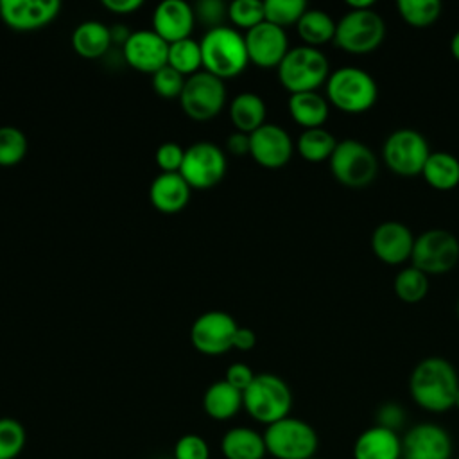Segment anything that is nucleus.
<instances>
[{"mask_svg":"<svg viewBox=\"0 0 459 459\" xmlns=\"http://www.w3.org/2000/svg\"><path fill=\"white\" fill-rule=\"evenodd\" d=\"M265 102L253 91H242L230 102V120L237 131L251 134L265 124Z\"/></svg>","mask_w":459,"mask_h":459,"instance_id":"a878e982","label":"nucleus"},{"mask_svg":"<svg viewBox=\"0 0 459 459\" xmlns=\"http://www.w3.org/2000/svg\"><path fill=\"white\" fill-rule=\"evenodd\" d=\"M172 459H210V446L199 434H183L174 443Z\"/></svg>","mask_w":459,"mask_h":459,"instance_id":"58836bf2","label":"nucleus"},{"mask_svg":"<svg viewBox=\"0 0 459 459\" xmlns=\"http://www.w3.org/2000/svg\"><path fill=\"white\" fill-rule=\"evenodd\" d=\"M226 154L213 142H195L185 149L179 174L195 190L215 186L226 174Z\"/></svg>","mask_w":459,"mask_h":459,"instance_id":"f8f14e48","label":"nucleus"},{"mask_svg":"<svg viewBox=\"0 0 459 459\" xmlns=\"http://www.w3.org/2000/svg\"><path fill=\"white\" fill-rule=\"evenodd\" d=\"M328 161L333 178L348 188H366L378 172V160L373 151L355 138L337 142Z\"/></svg>","mask_w":459,"mask_h":459,"instance_id":"0eeeda50","label":"nucleus"},{"mask_svg":"<svg viewBox=\"0 0 459 459\" xmlns=\"http://www.w3.org/2000/svg\"><path fill=\"white\" fill-rule=\"evenodd\" d=\"M195 22L203 23L208 29H215L224 25V18H228V5L221 0H199L194 5Z\"/></svg>","mask_w":459,"mask_h":459,"instance_id":"ea45409f","label":"nucleus"},{"mask_svg":"<svg viewBox=\"0 0 459 459\" xmlns=\"http://www.w3.org/2000/svg\"><path fill=\"white\" fill-rule=\"evenodd\" d=\"M337 147L335 136L326 131L325 127H314V129H305L296 142V149L301 154L303 160L310 163H321L330 160L332 152Z\"/></svg>","mask_w":459,"mask_h":459,"instance_id":"c756f323","label":"nucleus"},{"mask_svg":"<svg viewBox=\"0 0 459 459\" xmlns=\"http://www.w3.org/2000/svg\"><path fill=\"white\" fill-rule=\"evenodd\" d=\"M296 29L299 38L305 41V45L319 48L321 45L333 39L337 23L326 11L307 9L299 18V22L296 23Z\"/></svg>","mask_w":459,"mask_h":459,"instance_id":"c85d7f7f","label":"nucleus"},{"mask_svg":"<svg viewBox=\"0 0 459 459\" xmlns=\"http://www.w3.org/2000/svg\"><path fill=\"white\" fill-rule=\"evenodd\" d=\"M262 434L265 450L274 459H310L316 457L319 446L316 429L294 416L267 425Z\"/></svg>","mask_w":459,"mask_h":459,"instance_id":"423d86ee","label":"nucleus"},{"mask_svg":"<svg viewBox=\"0 0 459 459\" xmlns=\"http://www.w3.org/2000/svg\"><path fill=\"white\" fill-rule=\"evenodd\" d=\"M351 455L353 459H402V437L396 430L375 423L357 436Z\"/></svg>","mask_w":459,"mask_h":459,"instance_id":"412c9836","label":"nucleus"},{"mask_svg":"<svg viewBox=\"0 0 459 459\" xmlns=\"http://www.w3.org/2000/svg\"><path fill=\"white\" fill-rule=\"evenodd\" d=\"M457 317H459V299H457Z\"/></svg>","mask_w":459,"mask_h":459,"instance_id":"603ef678","label":"nucleus"},{"mask_svg":"<svg viewBox=\"0 0 459 459\" xmlns=\"http://www.w3.org/2000/svg\"><path fill=\"white\" fill-rule=\"evenodd\" d=\"M244 39L249 61L262 68H278L285 54L289 52V38L285 29L265 20L246 30Z\"/></svg>","mask_w":459,"mask_h":459,"instance_id":"2eb2a0df","label":"nucleus"},{"mask_svg":"<svg viewBox=\"0 0 459 459\" xmlns=\"http://www.w3.org/2000/svg\"><path fill=\"white\" fill-rule=\"evenodd\" d=\"M253 378H255V371L244 362H233L226 369V377H224V380L230 385H233L235 389H238L240 393H244L247 389V385L253 382Z\"/></svg>","mask_w":459,"mask_h":459,"instance_id":"79ce46f5","label":"nucleus"},{"mask_svg":"<svg viewBox=\"0 0 459 459\" xmlns=\"http://www.w3.org/2000/svg\"><path fill=\"white\" fill-rule=\"evenodd\" d=\"M375 79L359 66H341L326 79V100L344 113H364L377 102Z\"/></svg>","mask_w":459,"mask_h":459,"instance_id":"39448f33","label":"nucleus"},{"mask_svg":"<svg viewBox=\"0 0 459 459\" xmlns=\"http://www.w3.org/2000/svg\"><path fill=\"white\" fill-rule=\"evenodd\" d=\"M109 32H111V43H117V45H122V47L131 36V32L127 30L126 25H113V27H109Z\"/></svg>","mask_w":459,"mask_h":459,"instance_id":"de8ad7c7","label":"nucleus"},{"mask_svg":"<svg viewBox=\"0 0 459 459\" xmlns=\"http://www.w3.org/2000/svg\"><path fill=\"white\" fill-rule=\"evenodd\" d=\"M454 407L459 409V391H457V394H455V403H454Z\"/></svg>","mask_w":459,"mask_h":459,"instance_id":"3c124183","label":"nucleus"},{"mask_svg":"<svg viewBox=\"0 0 459 459\" xmlns=\"http://www.w3.org/2000/svg\"><path fill=\"white\" fill-rule=\"evenodd\" d=\"M226 459H264L267 455L264 434L251 427H231L221 439Z\"/></svg>","mask_w":459,"mask_h":459,"instance_id":"5701e85b","label":"nucleus"},{"mask_svg":"<svg viewBox=\"0 0 459 459\" xmlns=\"http://www.w3.org/2000/svg\"><path fill=\"white\" fill-rule=\"evenodd\" d=\"M294 143L289 133L278 124H264L249 134V154L265 169H280L289 163Z\"/></svg>","mask_w":459,"mask_h":459,"instance_id":"dca6fc26","label":"nucleus"},{"mask_svg":"<svg viewBox=\"0 0 459 459\" xmlns=\"http://www.w3.org/2000/svg\"><path fill=\"white\" fill-rule=\"evenodd\" d=\"M179 104L185 115L192 120L204 122L217 117L226 104L224 81L206 70H199L186 77L179 95Z\"/></svg>","mask_w":459,"mask_h":459,"instance_id":"9d476101","label":"nucleus"},{"mask_svg":"<svg viewBox=\"0 0 459 459\" xmlns=\"http://www.w3.org/2000/svg\"><path fill=\"white\" fill-rule=\"evenodd\" d=\"M429 154L430 149L425 136L411 127L394 129L382 145V158L385 165L403 178L421 174Z\"/></svg>","mask_w":459,"mask_h":459,"instance_id":"9b49d317","label":"nucleus"},{"mask_svg":"<svg viewBox=\"0 0 459 459\" xmlns=\"http://www.w3.org/2000/svg\"><path fill=\"white\" fill-rule=\"evenodd\" d=\"M394 294L400 301L414 305L429 294V276L414 265L402 269L393 281Z\"/></svg>","mask_w":459,"mask_h":459,"instance_id":"2f4dec72","label":"nucleus"},{"mask_svg":"<svg viewBox=\"0 0 459 459\" xmlns=\"http://www.w3.org/2000/svg\"><path fill=\"white\" fill-rule=\"evenodd\" d=\"M27 154V136L14 126L0 127V167H13Z\"/></svg>","mask_w":459,"mask_h":459,"instance_id":"72a5a7b5","label":"nucleus"},{"mask_svg":"<svg viewBox=\"0 0 459 459\" xmlns=\"http://www.w3.org/2000/svg\"><path fill=\"white\" fill-rule=\"evenodd\" d=\"M199 45L203 68L222 81L242 74L249 63L244 34L230 25L206 29Z\"/></svg>","mask_w":459,"mask_h":459,"instance_id":"f03ea898","label":"nucleus"},{"mask_svg":"<svg viewBox=\"0 0 459 459\" xmlns=\"http://www.w3.org/2000/svg\"><path fill=\"white\" fill-rule=\"evenodd\" d=\"M185 158V149L176 142H163L156 149V163L161 172H179Z\"/></svg>","mask_w":459,"mask_h":459,"instance_id":"a19ab883","label":"nucleus"},{"mask_svg":"<svg viewBox=\"0 0 459 459\" xmlns=\"http://www.w3.org/2000/svg\"><path fill=\"white\" fill-rule=\"evenodd\" d=\"M124 59L129 66L143 74H154L167 65L169 43L151 29L131 32L122 47Z\"/></svg>","mask_w":459,"mask_h":459,"instance_id":"f3484780","label":"nucleus"},{"mask_svg":"<svg viewBox=\"0 0 459 459\" xmlns=\"http://www.w3.org/2000/svg\"><path fill=\"white\" fill-rule=\"evenodd\" d=\"M242 407L255 421L267 427L290 416V387L274 373H258L242 393Z\"/></svg>","mask_w":459,"mask_h":459,"instance_id":"7ed1b4c3","label":"nucleus"},{"mask_svg":"<svg viewBox=\"0 0 459 459\" xmlns=\"http://www.w3.org/2000/svg\"><path fill=\"white\" fill-rule=\"evenodd\" d=\"M289 113L305 129L323 127L328 118V100L317 91H301L289 97Z\"/></svg>","mask_w":459,"mask_h":459,"instance_id":"bb28decb","label":"nucleus"},{"mask_svg":"<svg viewBox=\"0 0 459 459\" xmlns=\"http://www.w3.org/2000/svg\"><path fill=\"white\" fill-rule=\"evenodd\" d=\"M226 147L231 154L235 156H244V154H249V134L246 133H240V131H235L228 136L226 140Z\"/></svg>","mask_w":459,"mask_h":459,"instance_id":"c03bdc74","label":"nucleus"},{"mask_svg":"<svg viewBox=\"0 0 459 459\" xmlns=\"http://www.w3.org/2000/svg\"><path fill=\"white\" fill-rule=\"evenodd\" d=\"M228 18L240 29H253L265 20L262 0H233L228 4Z\"/></svg>","mask_w":459,"mask_h":459,"instance_id":"e433bc0d","label":"nucleus"},{"mask_svg":"<svg viewBox=\"0 0 459 459\" xmlns=\"http://www.w3.org/2000/svg\"><path fill=\"white\" fill-rule=\"evenodd\" d=\"M238 325L224 310L203 312L190 328L192 346L204 355H222L233 348Z\"/></svg>","mask_w":459,"mask_h":459,"instance_id":"ddd939ff","label":"nucleus"},{"mask_svg":"<svg viewBox=\"0 0 459 459\" xmlns=\"http://www.w3.org/2000/svg\"><path fill=\"white\" fill-rule=\"evenodd\" d=\"M385 38V22L375 9H350L335 29L333 41L351 54H368L380 47Z\"/></svg>","mask_w":459,"mask_h":459,"instance_id":"6e6552de","label":"nucleus"},{"mask_svg":"<svg viewBox=\"0 0 459 459\" xmlns=\"http://www.w3.org/2000/svg\"><path fill=\"white\" fill-rule=\"evenodd\" d=\"M61 9L57 0H0V18L14 30H34L50 23Z\"/></svg>","mask_w":459,"mask_h":459,"instance_id":"a211bd4d","label":"nucleus"},{"mask_svg":"<svg viewBox=\"0 0 459 459\" xmlns=\"http://www.w3.org/2000/svg\"><path fill=\"white\" fill-rule=\"evenodd\" d=\"M452 452L448 430L432 421L412 425L402 437V459H452Z\"/></svg>","mask_w":459,"mask_h":459,"instance_id":"4468645a","label":"nucleus"},{"mask_svg":"<svg viewBox=\"0 0 459 459\" xmlns=\"http://www.w3.org/2000/svg\"><path fill=\"white\" fill-rule=\"evenodd\" d=\"M111 45L109 27L97 20H86L79 23L72 32V47L84 59L104 56Z\"/></svg>","mask_w":459,"mask_h":459,"instance_id":"393cba45","label":"nucleus"},{"mask_svg":"<svg viewBox=\"0 0 459 459\" xmlns=\"http://www.w3.org/2000/svg\"><path fill=\"white\" fill-rule=\"evenodd\" d=\"M190 192V185L179 172H161L149 186V199L158 212L176 213L186 206Z\"/></svg>","mask_w":459,"mask_h":459,"instance_id":"4be33fe9","label":"nucleus"},{"mask_svg":"<svg viewBox=\"0 0 459 459\" xmlns=\"http://www.w3.org/2000/svg\"><path fill=\"white\" fill-rule=\"evenodd\" d=\"M396 9L407 25L423 29L439 18L443 5L439 0H398Z\"/></svg>","mask_w":459,"mask_h":459,"instance_id":"473e14b6","label":"nucleus"},{"mask_svg":"<svg viewBox=\"0 0 459 459\" xmlns=\"http://www.w3.org/2000/svg\"><path fill=\"white\" fill-rule=\"evenodd\" d=\"M167 65L172 66L176 72H179L185 77L197 74L199 68L203 66L199 41H195L192 38H185V39L169 43Z\"/></svg>","mask_w":459,"mask_h":459,"instance_id":"7c9ffc66","label":"nucleus"},{"mask_svg":"<svg viewBox=\"0 0 459 459\" xmlns=\"http://www.w3.org/2000/svg\"><path fill=\"white\" fill-rule=\"evenodd\" d=\"M186 77L176 72L172 66L165 65L152 74V88L163 99H176L181 95Z\"/></svg>","mask_w":459,"mask_h":459,"instance_id":"4c0bfd02","label":"nucleus"},{"mask_svg":"<svg viewBox=\"0 0 459 459\" xmlns=\"http://www.w3.org/2000/svg\"><path fill=\"white\" fill-rule=\"evenodd\" d=\"M412 247V231L398 221L380 222L371 233V249L375 256L387 265H398L411 260Z\"/></svg>","mask_w":459,"mask_h":459,"instance_id":"6ab92c4d","label":"nucleus"},{"mask_svg":"<svg viewBox=\"0 0 459 459\" xmlns=\"http://www.w3.org/2000/svg\"><path fill=\"white\" fill-rule=\"evenodd\" d=\"M255 344H256L255 332L251 328L238 326L235 332V337H233V348L240 350V351H249L255 348Z\"/></svg>","mask_w":459,"mask_h":459,"instance_id":"a18cd8bd","label":"nucleus"},{"mask_svg":"<svg viewBox=\"0 0 459 459\" xmlns=\"http://www.w3.org/2000/svg\"><path fill=\"white\" fill-rule=\"evenodd\" d=\"M27 443V432L22 421L0 418V459H16Z\"/></svg>","mask_w":459,"mask_h":459,"instance_id":"c9c22d12","label":"nucleus"},{"mask_svg":"<svg viewBox=\"0 0 459 459\" xmlns=\"http://www.w3.org/2000/svg\"><path fill=\"white\" fill-rule=\"evenodd\" d=\"M373 0H348L346 5L350 9H355V11H362V9H373Z\"/></svg>","mask_w":459,"mask_h":459,"instance_id":"09e8293b","label":"nucleus"},{"mask_svg":"<svg viewBox=\"0 0 459 459\" xmlns=\"http://www.w3.org/2000/svg\"><path fill=\"white\" fill-rule=\"evenodd\" d=\"M242 393L230 385L226 380L210 384L203 394V411L215 421L231 420L240 412Z\"/></svg>","mask_w":459,"mask_h":459,"instance_id":"b1692460","label":"nucleus"},{"mask_svg":"<svg viewBox=\"0 0 459 459\" xmlns=\"http://www.w3.org/2000/svg\"><path fill=\"white\" fill-rule=\"evenodd\" d=\"M102 5L117 14H129L138 11L143 5V0H102Z\"/></svg>","mask_w":459,"mask_h":459,"instance_id":"49530a36","label":"nucleus"},{"mask_svg":"<svg viewBox=\"0 0 459 459\" xmlns=\"http://www.w3.org/2000/svg\"><path fill=\"white\" fill-rule=\"evenodd\" d=\"M330 75V63L326 56L308 45L289 48L281 63L278 65L280 84L292 93L316 91L321 84H326Z\"/></svg>","mask_w":459,"mask_h":459,"instance_id":"20e7f679","label":"nucleus"},{"mask_svg":"<svg viewBox=\"0 0 459 459\" xmlns=\"http://www.w3.org/2000/svg\"><path fill=\"white\" fill-rule=\"evenodd\" d=\"M421 176L436 190H452L459 185V160L450 152L434 151L429 154Z\"/></svg>","mask_w":459,"mask_h":459,"instance_id":"cd10ccee","label":"nucleus"},{"mask_svg":"<svg viewBox=\"0 0 459 459\" xmlns=\"http://www.w3.org/2000/svg\"><path fill=\"white\" fill-rule=\"evenodd\" d=\"M450 52H452L454 59L459 61V30H457V32L452 36V39H450Z\"/></svg>","mask_w":459,"mask_h":459,"instance_id":"8fccbe9b","label":"nucleus"},{"mask_svg":"<svg viewBox=\"0 0 459 459\" xmlns=\"http://www.w3.org/2000/svg\"><path fill=\"white\" fill-rule=\"evenodd\" d=\"M194 23V5L185 0H163L152 13V30L167 43L190 38Z\"/></svg>","mask_w":459,"mask_h":459,"instance_id":"aec40b11","label":"nucleus"},{"mask_svg":"<svg viewBox=\"0 0 459 459\" xmlns=\"http://www.w3.org/2000/svg\"><path fill=\"white\" fill-rule=\"evenodd\" d=\"M457 391V371L443 357L421 359L409 377L411 398L427 412L439 414L454 409Z\"/></svg>","mask_w":459,"mask_h":459,"instance_id":"f257e3e1","label":"nucleus"},{"mask_svg":"<svg viewBox=\"0 0 459 459\" xmlns=\"http://www.w3.org/2000/svg\"><path fill=\"white\" fill-rule=\"evenodd\" d=\"M403 421H405V412L400 405L389 402L378 409L377 425H382V427H387V429L398 432V427L403 425Z\"/></svg>","mask_w":459,"mask_h":459,"instance_id":"37998d69","label":"nucleus"},{"mask_svg":"<svg viewBox=\"0 0 459 459\" xmlns=\"http://www.w3.org/2000/svg\"><path fill=\"white\" fill-rule=\"evenodd\" d=\"M307 9L308 7L305 0H265L264 2L265 22L274 23L281 29L287 25L298 23Z\"/></svg>","mask_w":459,"mask_h":459,"instance_id":"f704fd0d","label":"nucleus"},{"mask_svg":"<svg viewBox=\"0 0 459 459\" xmlns=\"http://www.w3.org/2000/svg\"><path fill=\"white\" fill-rule=\"evenodd\" d=\"M411 262L427 276L445 274L459 262V240L448 230H427L414 238Z\"/></svg>","mask_w":459,"mask_h":459,"instance_id":"1a4fd4ad","label":"nucleus"},{"mask_svg":"<svg viewBox=\"0 0 459 459\" xmlns=\"http://www.w3.org/2000/svg\"><path fill=\"white\" fill-rule=\"evenodd\" d=\"M454 459H459V455H457V457H454Z\"/></svg>","mask_w":459,"mask_h":459,"instance_id":"5fc2aeb1","label":"nucleus"},{"mask_svg":"<svg viewBox=\"0 0 459 459\" xmlns=\"http://www.w3.org/2000/svg\"><path fill=\"white\" fill-rule=\"evenodd\" d=\"M310 459H319V457H310Z\"/></svg>","mask_w":459,"mask_h":459,"instance_id":"864d4df0","label":"nucleus"}]
</instances>
